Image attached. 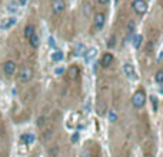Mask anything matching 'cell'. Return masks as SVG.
Masks as SVG:
<instances>
[{
	"label": "cell",
	"instance_id": "1",
	"mask_svg": "<svg viewBox=\"0 0 163 157\" xmlns=\"http://www.w3.org/2000/svg\"><path fill=\"white\" fill-rule=\"evenodd\" d=\"M145 102H146V94L143 90H137V92L133 94V97H132V104H133V107L136 108H140L145 106Z\"/></svg>",
	"mask_w": 163,
	"mask_h": 157
},
{
	"label": "cell",
	"instance_id": "2",
	"mask_svg": "<svg viewBox=\"0 0 163 157\" xmlns=\"http://www.w3.org/2000/svg\"><path fill=\"white\" fill-rule=\"evenodd\" d=\"M33 77V69L32 67H29V66H24L20 69L19 71V80L22 81V83H27L29 80H32Z\"/></svg>",
	"mask_w": 163,
	"mask_h": 157
},
{
	"label": "cell",
	"instance_id": "3",
	"mask_svg": "<svg viewBox=\"0 0 163 157\" xmlns=\"http://www.w3.org/2000/svg\"><path fill=\"white\" fill-rule=\"evenodd\" d=\"M132 7H133V11H135L136 14H145L147 10V3L145 0H135L133 3H132Z\"/></svg>",
	"mask_w": 163,
	"mask_h": 157
},
{
	"label": "cell",
	"instance_id": "4",
	"mask_svg": "<svg viewBox=\"0 0 163 157\" xmlns=\"http://www.w3.org/2000/svg\"><path fill=\"white\" fill-rule=\"evenodd\" d=\"M3 71H5L6 76H13L14 71H16V63L13 60H7L5 64H3Z\"/></svg>",
	"mask_w": 163,
	"mask_h": 157
},
{
	"label": "cell",
	"instance_id": "5",
	"mask_svg": "<svg viewBox=\"0 0 163 157\" xmlns=\"http://www.w3.org/2000/svg\"><path fill=\"white\" fill-rule=\"evenodd\" d=\"M63 10H65V2L63 0H53L52 11L54 14H60V13H63Z\"/></svg>",
	"mask_w": 163,
	"mask_h": 157
},
{
	"label": "cell",
	"instance_id": "6",
	"mask_svg": "<svg viewBox=\"0 0 163 157\" xmlns=\"http://www.w3.org/2000/svg\"><path fill=\"white\" fill-rule=\"evenodd\" d=\"M104 22H106V17H104L103 13H97L96 16H94V29L96 30H102L104 26Z\"/></svg>",
	"mask_w": 163,
	"mask_h": 157
},
{
	"label": "cell",
	"instance_id": "7",
	"mask_svg": "<svg viewBox=\"0 0 163 157\" xmlns=\"http://www.w3.org/2000/svg\"><path fill=\"white\" fill-rule=\"evenodd\" d=\"M16 17H7V19H6V20H3V22H2V24H0V29H2V30H9V29H11V27L14 26V24H16Z\"/></svg>",
	"mask_w": 163,
	"mask_h": 157
},
{
	"label": "cell",
	"instance_id": "8",
	"mask_svg": "<svg viewBox=\"0 0 163 157\" xmlns=\"http://www.w3.org/2000/svg\"><path fill=\"white\" fill-rule=\"evenodd\" d=\"M123 71H125L126 76L130 77V79H136V77H137L135 67H133V66H132L130 63H125V64H123Z\"/></svg>",
	"mask_w": 163,
	"mask_h": 157
},
{
	"label": "cell",
	"instance_id": "9",
	"mask_svg": "<svg viewBox=\"0 0 163 157\" xmlns=\"http://www.w3.org/2000/svg\"><path fill=\"white\" fill-rule=\"evenodd\" d=\"M113 63V54L112 53H104L102 60H100V64L103 66V67H109V66Z\"/></svg>",
	"mask_w": 163,
	"mask_h": 157
},
{
	"label": "cell",
	"instance_id": "10",
	"mask_svg": "<svg viewBox=\"0 0 163 157\" xmlns=\"http://www.w3.org/2000/svg\"><path fill=\"white\" fill-rule=\"evenodd\" d=\"M20 141H22L23 144H26V146L33 144V141H34V134H32V133H24V134L20 136Z\"/></svg>",
	"mask_w": 163,
	"mask_h": 157
},
{
	"label": "cell",
	"instance_id": "11",
	"mask_svg": "<svg viewBox=\"0 0 163 157\" xmlns=\"http://www.w3.org/2000/svg\"><path fill=\"white\" fill-rule=\"evenodd\" d=\"M97 54V50L92 47V49H89L87 52H85V60H86V63H90L93 59H94V56Z\"/></svg>",
	"mask_w": 163,
	"mask_h": 157
},
{
	"label": "cell",
	"instance_id": "12",
	"mask_svg": "<svg viewBox=\"0 0 163 157\" xmlns=\"http://www.w3.org/2000/svg\"><path fill=\"white\" fill-rule=\"evenodd\" d=\"M106 110H107V106H106V103H104L103 100L97 102V106H96V113H97L99 116H103V114L106 113Z\"/></svg>",
	"mask_w": 163,
	"mask_h": 157
},
{
	"label": "cell",
	"instance_id": "13",
	"mask_svg": "<svg viewBox=\"0 0 163 157\" xmlns=\"http://www.w3.org/2000/svg\"><path fill=\"white\" fill-rule=\"evenodd\" d=\"M63 59H65V53H63V52L56 50L54 53H52V61H54V63H59V61H62Z\"/></svg>",
	"mask_w": 163,
	"mask_h": 157
},
{
	"label": "cell",
	"instance_id": "14",
	"mask_svg": "<svg viewBox=\"0 0 163 157\" xmlns=\"http://www.w3.org/2000/svg\"><path fill=\"white\" fill-rule=\"evenodd\" d=\"M29 42H30V46H32L33 49H37L39 47V44H40V39H39V36L34 33L32 37L29 39Z\"/></svg>",
	"mask_w": 163,
	"mask_h": 157
},
{
	"label": "cell",
	"instance_id": "15",
	"mask_svg": "<svg viewBox=\"0 0 163 157\" xmlns=\"http://www.w3.org/2000/svg\"><path fill=\"white\" fill-rule=\"evenodd\" d=\"M67 74H69L70 79H76V77L79 76V67H77V66H72V67H69Z\"/></svg>",
	"mask_w": 163,
	"mask_h": 157
},
{
	"label": "cell",
	"instance_id": "16",
	"mask_svg": "<svg viewBox=\"0 0 163 157\" xmlns=\"http://www.w3.org/2000/svg\"><path fill=\"white\" fill-rule=\"evenodd\" d=\"M33 34H34V26H33V24H27L26 29H24V37L29 40Z\"/></svg>",
	"mask_w": 163,
	"mask_h": 157
},
{
	"label": "cell",
	"instance_id": "17",
	"mask_svg": "<svg viewBox=\"0 0 163 157\" xmlns=\"http://www.w3.org/2000/svg\"><path fill=\"white\" fill-rule=\"evenodd\" d=\"M85 52H86V47L83 46V43H77L75 46V56H82Z\"/></svg>",
	"mask_w": 163,
	"mask_h": 157
},
{
	"label": "cell",
	"instance_id": "18",
	"mask_svg": "<svg viewBox=\"0 0 163 157\" xmlns=\"http://www.w3.org/2000/svg\"><path fill=\"white\" fill-rule=\"evenodd\" d=\"M132 42H133L135 49H139V47L142 46V43H143V36H142V34H137V36H135V37H133V40H132Z\"/></svg>",
	"mask_w": 163,
	"mask_h": 157
},
{
	"label": "cell",
	"instance_id": "19",
	"mask_svg": "<svg viewBox=\"0 0 163 157\" xmlns=\"http://www.w3.org/2000/svg\"><path fill=\"white\" fill-rule=\"evenodd\" d=\"M155 81H156V83H163V70L156 71V74H155Z\"/></svg>",
	"mask_w": 163,
	"mask_h": 157
},
{
	"label": "cell",
	"instance_id": "20",
	"mask_svg": "<svg viewBox=\"0 0 163 157\" xmlns=\"http://www.w3.org/2000/svg\"><path fill=\"white\" fill-rule=\"evenodd\" d=\"M116 120H117V114H116V111H114V110H109V121L114 123Z\"/></svg>",
	"mask_w": 163,
	"mask_h": 157
},
{
	"label": "cell",
	"instance_id": "21",
	"mask_svg": "<svg viewBox=\"0 0 163 157\" xmlns=\"http://www.w3.org/2000/svg\"><path fill=\"white\" fill-rule=\"evenodd\" d=\"M150 100H152L153 110H155V111H158V108H159V100H158V97H155V96H152V97H150Z\"/></svg>",
	"mask_w": 163,
	"mask_h": 157
},
{
	"label": "cell",
	"instance_id": "22",
	"mask_svg": "<svg viewBox=\"0 0 163 157\" xmlns=\"http://www.w3.org/2000/svg\"><path fill=\"white\" fill-rule=\"evenodd\" d=\"M114 46H116V36L113 34V36L110 37V40L107 42V47H109V49H113Z\"/></svg>",
	"mask_w": 163,
	"mask_h": 157
},
{
	"label": "cell",
	"instance_id": "23",
	"mask_svg": "<svg viewBox=\"0 0 163 157\" xmlns=\"http://www.w3.org/2000/svg\"><path fill=\"white\" fill-rule=\"evenodd\" d=\"M52 136H53V129H52V127H49L47 130L44 131L43 137H44V139H46V140H49V139H50V137H52Z\"/></svg>",
	"mask_w": 163,
	"mask_h": 157
},
{
	"label": "cell",
	"instance_id": "24",
	"mask_svg": "<svg viewBox=\"0 0 163 157\" xmlns=\"http://www.w3.org/2000/svg\"><path fill=\"white\" fill-rule=\"evenodd\" d=\"M135 26H136V23H135V20H130V22L127 23V30H129V32H133V30H135Z\"/></svg>",
	"mask_w": 163,
	"mask_h": 157
},
{
	"label": "cell",
	"instance_id": "25",
	"mask_svg": "<svg viewBox=\"0 0 163 157\" xmlns=\"http://www.w3.org/2000/svg\"><path fill=\"white\" fill-rule=\"evenodd\" d=\"M44 120H46L44 117H39V119H37V126H39V127H43V126H44Z\"/></svg>",
	"mask_w": 163,
	"mask_h": 157
},
{
	"label": "cell",
	"instance_id": "26",
	"mask_svg": "<svg viewBox=\"0 0 163 157\" xmlns=\"http://www.w3.org/2000/svg\"><path fill=\"white\" fill-rule=\"evenodd\" d=\"M77 140H79V133H75V134L72 136V141H73V143H76Z\"/></svg>",
	"mask_w": 163,
	"mask_h": 157
},
{
	"label": "cell",
	"instance_id": "27",
	"mask_svg": "<svg viewBox=\"0 0 163 157\" xmlns=\"http://www.w3.org/2000/svg\"><path fill=\"white\" fill-rule=\"evenodd\" d=\"M49 46H50V47H56V43H54V39L53 37H49Z\"/></svg>",
	"mask_w": 163,
	"mask_h": 157
},
{
	"label": "cell",
	"instance_id": "28",
	"mask_svg": "<svg viewBox=\"0 0 163 157\" xmlns=\"http://www.w3.org/2000/svg\"><path fill=\"white\" fill-rule=\"evenodd\" d=\"M82 157H90V150H85L82 153Z\"/></svg>",
	"mask_w": 163,
	"mask_h": 157
},
{
	"label": "cell",
	"instance_id": "29",
	"mask_svg": "<svg viewBox=\"0 0 163 157\" xmlns=\"http://www.w3.org/2000/svg\"><path fill=\"white\" fill-rule=\"evenodd\" d=\"M17 3L20 6H26V3H27V0H17Z\"/></svg>",
	"mask_w": 163,
	"mask_h": 157
},
{
	"label": "cell",
	"instance_id": "30",
	"mask_svg": "<svg viewBox=\"0 0 163 157\" xmlns=\"http://www.w3.org/2000/svg\"><path fill=\"white\" fill-rule=\"evenodd\" d=\"M99 3H100V5H107L109 2H110V0H97Z\"/></svg>",
	"mask_w": 163,
	"mask_h": 157
},
{
	"label": "cell",
	"instance_id": "31",
	"mask_svg": "<svg viewBox=\"0 0 163 157\" xmlns=\"http://www.w3.org/2000/svg\"><path fill=\"white\" fill-rule=\"evenodd\" d=\"M7 10L13 11V13H14V11H16V7H14V6H9V9H7Z\"/></svg>",
	"mask_w": 163,
	"mask_h": 157
},
{
	"label": "cell",
	"instance_id": "32",
	"mask_svg": "<svg viewBox=\"0 0 163 157\" xmlns=\"http://www.w3.org/2000/svg\"><path fill=\"white\" fill-rule=\"evenodd\" d=\"M63 73V67H60V69H56V74H62Z\"/></svg>",
	"mask_w": 163,
	"mask_h": 157
}]
</instances>
